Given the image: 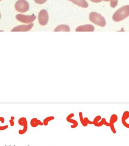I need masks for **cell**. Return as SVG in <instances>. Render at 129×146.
Masks as SVG:
<instances>
[{
  "mask_svg": "<svg viewBox=\"0 0 129 146\" xmlns=\"http://www.w3.org/2000/svg\"><path fill=\"white\" fill-rule=\"evenodd\" d=\"M129 16V5L124 6L118 9L113 14V21L116 22H119L125 19Z\"/></svg>",
  "mask_w": 129,
  "mask_h": 146,
  "instance_id": "obj_1",
  "label": "cell"
},
{
  "mask_svg": "<svg viewBox=\"0 0 129 146\" xmlns=\"http://www.w3.org/2000/svg\"><path fill=\"white\" fill-rule=\"evenodd\" d=\"M89 19L92 23L101 27H104L106 25V21L103 16L95 12H92L89 14Z\"/></svg>",
  "mask_w": 129,
  "mask_h": 146,
  "instance_id": "obj_2",
  "label": "cell"
},
{
  "mask_svg": "<svg viewBox=\"0 0 129 146\" xmlns=\"http://www.w3.org/2000/svg\"><path fill=\"white\" fill-rule=\"evenodd\" d=\"M16 11L20 13H25L29 9V4L26 0H18L15 4Z\"/></svg>",
  "mask_w": 129,
  "mask_h": 146,
  "instance_id": "obj_3",
  "label": "cell"
},
{
  "mask_svg": "<svg viewBox=\"0 0 129 146\" xmlns=\"http://www.w3.org/2000/svg\"><path fill=\"white\" fill-rule=\"evenodd\" d=\"M16 19L24 23H31L36 19V16L34 15H26L22 14H18L16 16Z\"/></svg>",
  "mask_w": 129,
  "mask_h": 146,
  "instance_id": "obj_4",
  "label": "cell"
},
{
  "mask_svg": "<svg viewBox=\"0 0 129 146\" xmlns=\"http://www.w3.org/2000/svg\"><path fill=\"white\" fill-rule=\"evenodd\" d=\"M48 12L46 10L43 9L39 12L38 19L39 24L41 25L45 26L48 24Z\"/></svg>",
  "mask_w": 129,
  "mask_h": 146,
  "instance_id": "obj_5",
  "label": "cell"
},
{
  "mask_svg": "<svg viewBox=\"0 0 129 146\" xmlns=\"http://www.w3.org/2000/svg\"><path fill=\"white\" fill-rule=\"evenodd\" d=\"M33 25H34V24L33 23H30L29 25H18L17 27H14L13 29L11 30V32H28L30 30H31V29L33 27Z\"/></svg>",
  "mask_w": 129,
  "mask_h": 146,
  "instance_id": "obj_6",
  "label": "cell"
},
{
  "mask_svg": "<svg viewBox=\"0 0 129 146\" xmlns=\"http://www.w3.org/2000/svg\"><path fill=\"white\" fill-rule=\"evenodd\" d=\"M18 124L23 126L22 129H20L18 131V133L19 135H24L27 131L28 129V124L26 119L25 117H21L18 120Z\"/></svg>",
  "mask_w": 129,
  "mask_h": 146,
  "instance_id": "obj_7",
  "label": "cell"
},
{
  "mask_svg": "<svg viewBox=\"0 0 129 146\" xmlns=\"http://www.w3.org/2000/svg\"><path fill=\"white\" fill-rule=\"evenodd\" d=\"M94 27L91 25H80L77 27L76 29V32H94Z\"/></svg>",
  "mask_w": 129,
  "mask_h": 146,
  "instance_id": "obj_8",
  "label": "cell"
},
{
  "mask_svg": "<svg viewBox=\"0 0 129 146\" xmlns=\"http://www.w3.org/2000/svg\"><path fill=\"white\" fill-rule=\"evenodd\" d=\"M79 7L86 8L88 7V4L86 0H68Z\"/></svg>",
  "mask_w": 129,
  "mask_h": 146,
  "instance_id": "obj_9",
  "label": "cell"
},
{
  "mask_svg": "<svg viewBox=\"0 0 129 146\" xmlns=\"http://www.w3.org/2000/svg\"><path fill=\"white\" fill-rule=\"evenodd\" d=\"M54 32H70V27L66 25H61L57 26L54 30Z\"/></svg>",
  "mask_w": 129,
  "mask_h": 146,
  "instance_id": "obj_10",
  "label": "cell"
},
{
  "mask_svg": "<svg viewBox=\"0 0 129 146\" xmlns=\"http://www.w3.org/2000/svg\"><path fill=\"white\" fill-rule=\"evenodd\" d=\"M30 125L32 127H36L38 126H43V122L39 120L36 118L32 119L30 121Z\"/></svg>",
  "mask_w": 129,
  "mask_h": 146,
  "instance_id": "obj_11",
  "label": "cell"
},
{
  "mask_svg": "<svg viewBox=\"0 0 129 146\" xmlns=\"http://www.w3.org/2000/svg\"><path fill=\"white\" fill-rule=\"evenodd\" d=\"M5 122V119L3 117H0V131L5 130L7 129L8 128V126L7 125H3Z\"/></svg>",
  "mask_w": 129,
  "mask_h": 146,
  "instance_id": "obj_12",
  "label": "cell"
},
{
  "mask_svg": "<svg viewBox=\"0 0 129 146\" xmlns=\"http://www.w3.org/2000/svg\"><path fill=\"white\" fill-rule=\"evenodd\" d=\"M74 116V114H71L68 116L67 117V118H66V120H67V121L69 122H70V123H73L74 124H73V125L72 126H71V127L74 128L77 125V123L76 122V121H74V120H73L71 119V118L72 117Z\"/></svg>",
  "mask_w": 129,
  "mask_h": 146,
  "instance_id": "obj_13",
  "label": "cell"
},
{
  "mask_svg": "<svg viewBox=\"0 0 129 146\" xmlns=\"http://www.w3.org/2000/svg\"><path fill=\"white\" fill-rule=\"evenodd\" d=\"M54 119V116H48L45 118L43 121V125L45 126H48V123L50 121H52Z\"/></svg>",
  "mask_w": 129,
  "mask_h": 146,
  "instance_id": "obj_14",
  "label": "cell"
},
{
  "mask_svg": "<svg viewBox=\"0 0 129 146\" xmlns=\"http://www.w3.org/2000/svg\"><path fill=\"white\" fill-rule=\"evenodd\" d=\"M105 2H109L111 1V6L112 8H115L118 5V0H102Z\"/></svg>",
  "mask_w": 129,
  "mask_h": 146,
  "instance_id": "obj_15",
  "label": "cell"
},
{
  "mask_svg": "<svg viewBox=\"0 0 129 146\" xmlns=\"http://www.w3.org/2000/svg\"><path fill=\"white\" fill-rule=\"evenodd\" d=\"M34 2L38 4L42 5L45 3L47 0H34Z\"/></svg>",
  "mask_w": 129,
  "mask_h": 146,
  "instance_id": "obj_16",
  "label": "cell"
},
{
  "mask_svg": "<svg viewBox=\"0 0 129 146\" xmlns=\"http://www.w3.org/2000/svg\"><path fill=\"white\" fill-rule=\"evenodd\" d=\"M9 123L10 124V125L11 126H13L14 125V120H12L10 119V120H9Z\"/></svg>",
  "mask_w": 129,
  "mask_h": 146,
  "instance_id": "obj_17",
  "label": "cell"
},
{
  "mask_svg": "<svg viewBox=\"0 0 129 146\" xmlns=\"http://www.w3.org/2000/svg\"><path fill=\"white\" fill-rule=\"evenodd\" d=\"M91 2L94 3H100L102 1V0H90Z\"/></svg>",
  "mask_w": 129,
  "mask_h": 146,
  "instance_id": "obj_18",
  "label": "cell"
},
{
  "mask_svg": "<svg viewBox=\"0 0 129 146\" xmlns=\"http://www.w3.org/2000/svg\"><path fill=\"white\" fill-rule=\"evenodd\" d=\"M11 119H12V120H14V119H15V117L14 116H11Z\"/></svg>",
  "mask_w": 129,
  "mask_h": 146,
  "instance_id": "obj_19",
  "label": "cell"
},
{
  "mask_svg": "<svg viewBox=\"0 0 129 146\" xmlns=\"http://www.w3.org/2000/svg\"><path fill=\"white\" fill-rule=\"evenodd\" d=\"M1 14L0 13V19H1Z\"/></svg>",
  "mask_w": 129,
  "mask_h": 146,
  "instance_id": "obj_20",
  "label": "cell"
}]
</instances>
